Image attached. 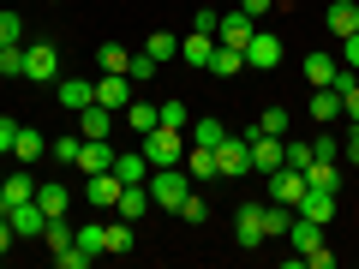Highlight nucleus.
Instances as JSON below:
<instances>
[{
	"mask_svg": "<svg viewBox=\"0 0 359 269\" xmlns=\"http://www.w3.org/2000/svg\"><path fill=\"white\" fill-rule=\"evenodd\" d=\"M78 144H84V138H54V144H48V162H66V167H78Z\"/></svg>",
	"mask_w": 359,
	"mask_h": 269,
	"instance_id": "nucleus-40",
	"label": "nucleus"
},
{
	"mask_svg": "<svg viewBox=\"0 0 359 269\" xmlns=\"http://www.w3.org/2000/svg\"><path fill=\"white\" fill-rule=\"evenodd\" d=\"M311 120H318V126H335V120H341V90H335V84L311 90Z\"/></svg>",
	"mask_w": 359,
	"mask_h": 269,
	"instance_id": "nucleus-15",
	"label": "nucleus"
},
{
	"mask_svg": "<svg viewBox=\"0 0 359 269\" xmlns=\"http://www.w3.org/2000/svg\"><path fill=\"white\" fill-rule=\"evenodd\" d=\"M269 6H276V0H240V13H245V18H264Z\"/></svg>",
	"mask_w": 359,
	"mask_h": 269,
	"instance_id": "nucleus-51",
	"label": "nucleus"
},
{
	"mask_svg": "<svg viewBox=\"0 0 359 269\" xmlns=\"http://www.w3.org/2000/svg\"><path fill=\"white\" fill-rule=\"evenodd\" d=\"M245 66H264V72H276V66H282V36L257 30V36L245 42Z\"/></svg>",
	"mask_w": 359,
	"mask_h": 269,
	"instance_id": "nucleus-11",
	"label": "nucleus"
},
{
	"mask_svg": "<svg viewBox=\"0 0 359 269\" xmlns=\"http://www.w3.org/2000/svg\"><path fill=\"white\" fill-rule=\"evenodd\" d=\"M287 221H294V216H287V204H269L264 209V240H287Z\"/></svg>",
	"mask_w": 359,
	"mask_h": 269,
	"instance_id": "nucleus-35",
	"label": "nucleus"
},
{
	"mask_svg": "<svg viewBox=\"0 0 359 269\" xmlns=\"http://www.w3.org/2000/svg\"><path fill=\"white\" fill-rule=\"evenodd\" d=\"M72 245H78L84 257H102V251H108V228H102V221H84V228L72 233Z\"/></svg>",
	"mask_w": 359,
	"mask_h": 269,
	"instance_id": "nucleus-24",
	"label": "nucleus"
},
{
	"mask_svg": "<svg viewBox=\"0 0 359 269\" xmlns=\"http://www.w3.org/2000/svg\"><path fill=\"white\" fill-rule=\"evenodd\" d=\"M156 120H162V126H174V132H186V126H192V108L174 96V102H156Z\"/></svg>",
	"mask_w": 359,
	"mask_h": 269,
	"instance_id": "nucleus-32",
	"label": "nucleus"
},
{
	"mask_svg": "<svg viewBox=\"0 0 359 269\" xmlns=\"http://www.w3.org/2000/svg\"><path fill=\"white\" fill-rule=\"evenodd\" d=\"M13 138H18V120L0 114V156H13Z\"/></svg>",
	"mask_w": 359,
	"mask_h": 269,
	"instance_id": "nucleus-48",
	"label": "nucleus"
},
{
	"mask_svg": "<svg viewBox=\"0 0 359 269\" xmlns=\"http://www.w3.org/2000/svg\"><path fill=\"white\" fill-rule=\"evenodd\" d=\"M114 174L126 179V186H144V179H150V156L144 150H114Z\"/></svg>",
	"mask_w": 359,
	"mask_h": 269,
	"instance_id": "nucleus-16",
	"label": "nucleus"
},
{
	"mask_svg": "<svg viewBox=\"0 0 359 269\" xmlns=\"http://www.w3.org/2000/svg\"><path fill=\"white\" fill-rule=\"evenodd\" d=\"M252 36H257V18H245V13H222V25H216V42H228V48H245Z\"/></svg>",
	"mask_w": 359,
	"mask_h": 269,
	"instance_id": "nucleus-13",
	"label": "nucleus"
},
{
	"mask_svg": "<svg viewBox=\"0 0 359 269\" xmlns=\"http://www.w3.org/2000/svg\"><path fill=\"white\" fill-rule=\"evenodd\" d=\"M36 204H42V216H72V192H66L60 179H48V186H36Z\"/></svg>",
	"mask_w": 359,
	"mask_h": 269,
	"instance_id": "nucleus-20",
	"label": "nucleus"
},
{
	"mask_svg": "<svg viewBox=\"0 0 359 269\" xmlns=\"http://www.w3.org/2000/svg\"><path fill=\"white\" fill-rule=\"evenodd\" d=\"M216 174H222V179L252 174V144H245V138H222V144H216Z\"/></svg>",
	"mask_w": 359,
	"mask_h": 269,
	"instance_id": "nucleus-3",
	"label": "nucleus"
},
{
	"mask_svg": "<svg viewBox=\"0 0 359 269\" xmlns=\"http://www.w3.org/2000/svg\"><path fill=\"white\" fill-rule=\"evenodd\" d=\"M144 186H150V204H162V209H180L186 198H192V174H186L180 162L174 167H150Z\"/></svg>",
	"mask_w": 359,
	"mask_h": 269,
	"instance_id": "nucleus-1",
	"label": "nucleus"
},
{
	"mask_svg": "<svg viewBox=\"0 0 359 269\" xmlns=\"http://www.w3.org/2000/svg\"><path fill=\"white\" fill-rule=\"evenodd\" d=\"M144 54H150L156 66H162V60H174V54H180V36H174V30H156V36L144 42Z\"/></svg>",
	"mask_w": 359,
	"mask_h": 269,
	"instance_id": "nucleus-33",
	"label": "nucleus"
},
{
	"mask_svg": "<svg viewBox=\"0 0 359 269\" xmlns=\"http://www.w3.org/2000/svg\"><path fill=\"white\" fill-rule=\"evenodd\" d=\"M13 42H25V18H18V13H0V48H13Z\"/></svg>",
	"mask_w": 359,
	"mask_h": 269,
	"instance_id": "nucleus-41",
	"label": "nucleus"
},
{
	"mask_svg": "<svg viewBox=\"0 0 359 269\" xmlns=\"http://www.w3.org/2000/svg\"><path fill=\"white\" fill-rule=\"evenodd\" d=\"M323 18H330V30H335V36H353V30H359V6H353V0H335V6H330Z\"/></svg>",
	"mask_w": 359,
	"mask_h": 269,
	"instance_id": "nucleus-28",
	"label": "nucleus"
},
{
	"mask_svg": "<svg viewBox=\"0 0 359 269\" xmlns=\"http://www.w3.org/2000/svg\"><path fill=\"white\" fill-rule=\"evenodd\" d=\"M120 192H126V179H120L114 167L84 179V204H90V209H114V204H120Z\"/></svg>",
	"mask_w": 359,
	"mask_h": 269,
	"instance_id": "nucleus-5",
	"label": "nucleus"
},
{
	"mask_svg": "<svg viewBox=\"0 0 359 269\" xmlns=\"http://www.w3.org/2000/svg\"><path fill=\"white\" fill-rule=\"evenodd\" d=\"M335 72H341V60H330L323 48L306 60V84H311V90H318V84H335Z\"/></svg>",
	"mask_w": 359,
	"mask_h": 269,
	"instance_id": "nucleus-29",
	"label": "nucleus"
},
{
	"mask_svg": "<svg viewBox=\"0 0 359 269\" xmlns=\"http://www.w3.org/2000/svg\"><path fill=\"white\" fill-rule=\"evenodd\" d=\"M78 167H84V174H108V167H114V144L108 138H84L78 144Z\"/></svg>",
	"mask_w": 359,
	"mask_h": 269,
	"instance_id": "nucleus-14",
	"label": "nucleus"
},
{
	"mask_svg": "<svg viewBox=\"0 0 359 269\" xmlns=\"http://www.w3.org/2000/svg\"><path fill=\"white\" fill-rule=\"evenodd\" d=\"M36 156H48V138H42V132H30V126H18V138H13V162L30 167Z\"/></svg>",
	"mask_w": 359,
	"mask_h": 269,
	"instance_id": "nucleus-18",
	"label": "nucleus"
},
{
	"mask_svg": "<svg viewBox=\"0 0 359 269\" xmlns=\"http://www.w3.org/2000/svg\"><path fill=\"white\" fill-rule=\"evenodd\" d=\"M264 209L269 204H240V216H233V240L252 251V245H264Z\"/></svg>",
	"mask_w": 359,
	"mask_h": 269,
	"instance_id": "nucleus-9",
	"label": "nucleus"
},
{
	"mask_svg": "<svg viewBox=\"0 0 359 269\" xmlns=\"http://www.w3.org/2000/svg\"><path fill=\"white\" fill-rule=\"evenodd\" d=\"M186 132H192V144H204V150H216V144L228 138V126H222L216 114H198V120H192V126H186Z\"/></svg>",
	"mask_w": 359,
	"mask_h": 269,
	"instance_id": "nucleus-27",
	"label": "nucleus"
},
{
	"mask_svg": "<svg viewBox=\"0 0 359 269\" xmlns=\"http://www.w3.org/2000/svg\"><path fill=\"white\" fill-rule=\"evenodd\" d=\"M252 132H269V138H287V108H264Z\"/></svg>",
	"mask_w": 359,
	"mask_h": 269,
	"instance_id": "nucleus-37",
	"label": "nucleus"
},
{
	"mask_svg": "<svg viewBox=\"0 0 359 269\" xmlns=\"http://www.w3.org/2000/svg\"><path fill=\"white\" fill-rule=\"evenodd\" d=\"M216 25H222L216 6H198V13H192V30H204V36H216Z\"/></svg>",
	"mask_w": 359,
	"mask_h": 269,
	"instance_id": "nucleus-44",
	"label": "nucleus"
},
{
	"mask_svg": "<svg viewBox=\"0 0 359 269\" xmlns=\"http://www.w3.org/2000/svg\"><path fill=\"white\" fill-rule=\"evenodd\" d=\"M138 150L150 156V167H174V162H180V132H174V126H156V132H144Z\"/></svg>",
	"mask_w": 359,
	"mask_h": 269,
	"instance_id": "nucleus-4",
	"label": "nucleus"
},
{
	"mask_svg": "<svg viewBox=\"0 0 359 269\" xmlns=\"http://www.w3.org/2000/svg\"><path fill=\"white\" fill-rule=\"evenodd\" d=\"M150 72H156V60H150V54H132V66H126V78H132V84H144Z\"/></svg>",
	"mask_w": 359,
	"mask_h": 269,
	"instance_id": "nucleus-46",
	"label": "nucleus"
},
{
	"mask_svg": "<svg viewBox=\"0 0 359 269\" xmlns=\"http://www.w3.org/2000/svg\"><path fill=\"white\" fill-rule=\"evenodd\" d=\"M287 240H294L299 257H306V251H318V245H323V228H318V221H306V216H294V221H287Z\"/></svg>",
	"mask_w": 359,
	"mask_h": 269,
	"instance_id": "nucleus-25",
	"label": "nucleus"
},
{
	"mask_svg": "<svg viewBox=\"0 0 359 269\" xmlns=\"http://www.w3.org/2000/svg\"><path fill=\"white\" fill-rule=\"evenodd\" d=\"M96 66H102V72H126V66H132V54L120 48V42H102V48H96Z\"/></svg>",
	"mask_w": 359,
	"mask_h": 269,
	"instance_id": "nucleus-34",
	"label": "nucleus"
},
{
	"mask_svg": "<svg viewBox=\"0 0 359 269\" xmlns=\"http://www.w3.org/2000/svg\"><path fill=\"white\" fill-rule=\"evenodd\" d=\"M0 78H25V42L0 48Z\"/></svg>",
	"mask_w": 359,
	"mask_h": 269,
	"instance_id": "nucleus-38",
	"label": "nucleus"
},
{
	"mask_svg": "<svg viewBox=\"0 0 359 269\" xmlns=\"http://www.w3.org/2000/svg\"><path fill=\"white\" fill-rule=\"evenodd\" d=\"M25 78L30 84H54L60 78V48L54 42H25Z\"/></svg>",
	"mask_w": 359,
	"mask_h": 269,
	"instance_id": "nucleus-2",
	"label": "nucleus"
},
{
	"mask_svg": "<svg viewBox=\"0 0 359 269\" xmlns=\"http://www.w3.org/2000/svg\"><path fill=\"white\" fill-rule=\"evenodd\" d=\"M0 216H6V198H0Z\"/></svg>",
	"mask_w": 359,
	"mask_h": 269,
	"instance_id": "nucleus-53",
	"label": "nucleus"
},
{
	"mask_svg": "<svg viewBox=\"0 0 359 269\" xmlns=\"http://www.w3.org/2000/svg\"><path fill=\"white\" fill-rule=\"evenodd\" d=\"M210 72H216V78H240V72H245V48L216 42V54H210Z\"/></svg>",
	"mask_w": 359,
	"mask_h": 269,
	"instance_id": "nucleus-21",
	"label": "nucleus"
},
{
	"mask_svg": "<svg viewBox=\"0 0 359 269\" xmlns=\"http://www.w3.org/2000/svg\"><path fill=\"white\" fill-rule=\"evenodd\" d=\"M72 221H66V216H48V228H42V245H48V251H66V245H72Z\"/></svg>",
	"mask_w": 359,
	"mask_h": 269,
	"instance_id": "nucleus-31",
	"label": "nucleus"
},
{
	"mask_svg": "<svg viewBox=\"0 0 359 269\" xmlns=\"http://www.w3.org/2000/svg\"><path fill=\"white\" fill-rule=\"evenodd\" d=\"M6 221H13L18 240H42V228H48V216H42L36 198H30V204H13V209H6Z\"/></svg>",
	"mask_w": 359,
	"mask_h": 269,
	"instance_id": "nucleus-8",
	"label": "nucleus"
},
{
	"mask_svg": "<svg viewBox=\"0 0 359 269\" xmlns=\"http://www.w3.org/2000/svg\"><path fill=\"white\" fill-rule=\"evenodd\" d=\"M54 96H60V108H90L96 102V78H54Z\"/></svg>",
	"mask_w": 359,
	"mask_h": 269,
	"instance_id": "nucleus-10",
	"label": "nucleus"
},
{
	"mask_svg": "<svg viewBox=\"0 0 359 269\" xmlns=\"http://www.w3.org/2000/svg\"><path fill=\"white\" fill-rule=\"evenodd\" d=\"M282 150H287L282 162H287V167H299V174H306V167L318 162V150H311V144H282Z\"/></svg>",
	"mask_w": 359,
	"mask_h": 269,
	"instance_id": "nucleus-42",
	"label": "nucleus"
},
{
	"mask_svg": "<svg viewBox=\"0 0 359 269\" xmlns=\"http://www.w3.org/2000/svg\"><path fill=\"white\" fill-rule=\"evenodd\" d=\"M341 66H353V72H359V30H353V36H341Z\"/></svg>",
	"mask_w": 359,
	"mask_h": 269,
	"instance_id": "nucleus-49",
	"label": "nucleus"
},
{
	"mask_svg": "<svg viewBox=\"0 0 359 269\" xmlns=\"http://www.w3.org/2000/svg\"><path fill=\"white\" fill-rule=\"evenodd\" d=\"M144 209H156V204H150V186H126V192H120V204H114V216H126V221H138Z\"/></svg>",
	"mask_w": 359,
	"mask_h": 269,
	"instance_id": "nucleus-26",
	"label": "nucleus"
},
{
	"mask_svg": "<svg viewBox=\"0 0 359 269\" xmlns=\"http://www.w3.org/2000/svg\"><path fill=\"white\" fill-rule=\"evenodd\" d=\"M341 156H347V162H359V126L347 132V144H341Z\"/></svg>",
	"mask_w": 359,
	"mask_h": 269,
	"instance_id": "nucleus-52",
	"label": "nucleus"
},
{
	"mask_svg": "<svg viewBox=\"0 0 359 269\" xmlns=\"http://www.w3.org/2000/svg\"><path fill=\"white\" fill-rule=\"evenodd\" d=\"M306 186H318V192H341V167H335V156H318V162L306 167Z\"/></svg>",
	"mask_w": 359,
	"mask_h": 269,
	"instance_id": "nucleus-19",
	"label": "nucleus"
},
{
	"mask_svg": "<svg viewBox=\"0 0 359 269\" xmlns=\"http://www.w3.org/2000/svg\"><path fill=\"white\" fill-rule=\"evenodd\" d=\"M126 120H132V132H138V138L162 126V120H156V102H132V108H126Z\"/></svg>",
	"mask_w": 359,
	"mask_h": 269,
	"instance_id": "nucleus-36",
	"label": "nucleus"
},
{
	"mask_svg": "<svg viewBox=\"0 0 359 269\" xmlns=\"http://www.w3.org/2000/svg\"><path fill=\"white\" fill-rule=\"evenodd\" d=\"M54 263H60V269H84V263H90V257H84V251H78V245H66V251H54Z\"/></svg>",
	"mask_w": 359,
	"mask_h": 269,
	"instance_id": "nucleus-47",
	"label": "nucleus"
},
{
	"mask_svg": "<svg viewBox=\"0 0 359 269\" xmlns=\"http://www.w3.org/2000/svg\"><path fill=\"white\" fill-rule=\"evenodd\" d=\"M78 120H84V138H108L114 132V108H102V102L78 108Z\"/></svg>",
	"mask_w": 359,
	"mask_h": 269,
	"instance_id": "nucleus-22",
	"label": "nucleus"
},
{
	"mask_svg": "<svg viewBox=\"0 0 359 269\" xmlns=\"http://www.w3.org/2000/svg\"><path fill=\"white\" fill-rule=\"evenodd\" d=\"M245 144H252V174H276V167H282V144L287 138H269V132H245Z\"/></svg>",
	"mask_w": 359,
	"mask_h": 269,
	"instance_id": "nucleus-6",
	"label": "nucleus"
},
{
	"mask_svg": "<svg viewBox=\"0 0 359 269\" xmlns=\"http://www.w3.org/2000/svg\"><path fill=\"white\" fill-rule=\"evenodd\" d=\"M341 120H353V126H359V78L341 90Z\"/></svg>",
	"mask_w": 359,
	"mask_h": 269,
	"instance_id": "nucleus-45",
	"label": "nucleus"
},
{
	"mask_svg": "<svg viewBox=\"0 0 359 269\" xmlns=\"http://www.w3.org/2000/svg\"><path fill=\"white\" fill-rule=\"evenodd\" d=\"M174 216H180V221H186V228H198V221H210V204H204V198H198V192H192V198H186V204H180V209H174Z\"/></svg>",
	"mask_w": 359,
	"mask_h": 269,
	"instance_id": "nucleus-39",
	"label": "nucleus"
},
{
	"mask_svg": "<svg viewBox=\"0 0 359 269\" xmlns=\"http://www.w3.org/2000/svg\"><path fill=\"white\" fill-rule=\"evenodd\" d=\"M210 54H216V36H204V30H192V36L180 42V60L186 66H210Z\"/></svg>",
	"mask_w": 359,
	"mask_h": 269,
	"instance_id": "nucleus-23",
	"label": "nucleus"
},
{
	"mask_svg": "<svg viewBox=\"0 0 359 269\" xmlns=\"http://www.w3.org/2000/svg\"><path fill=\"white\" fill-rule=\"evenodd\" d=\"M299 263H306V269H330V263H335V251H323V245H318V251H306Z\"/></svg>",
	"mask_w": 359,
	"mask_h": 269,
	"instance_id": "nucleus-50",
	"label": "nucleus"
},
{
	"mask_svg": "<svg viewBox=\"0 0 359 269\" xmlns=\"http://www.w3.org/2000/svg\"><path fill=\"white\" fill-rule=\"evenodd\" d=\"M108 251H132V221H108Z\"/></svg>",
	"mask_w": 359,
	"mask_h": 269,
	"instance_id": "nucleus-43",
	"label": "nucleus"
},
{
	"mask_svg": "<svg viewBox=\"0 0 359 269\" xmlns=\"http://www.w3.org/2000/svg\"><path fill=\"white\" fill-rule=\"evenodd\" d=\"M96 102L114 108V114H126V108H132V78L126 72H102V78H96Z\"/></svg>",
	"mask_w": 359,
	"mask_h": 269,
	"instance_id": "nucleus-7",
	"label": "nucleus"
},
{
	"mask_svg": "<svg viewBox=\"0 0 359 269\" xmlns=\"http://www.w3.org/2000/svg\"><path fill=\"white\" fill-rule=\"evenodd\" d=\"M186 174H192V179H216V150L192 144V150H186Z\"/></svg>",
	"mask_w": 359,
	"mask_h": 269,
	"instance_id": "nucleus-30",
	"label": "nucleus"
},
{
	"mask_svg": "<svg viewBox=\"0 0 359 269\" xmlns=\"http://www.w3.org/2000/svg\"><path fill=\"white\" fill-rule=\"evenodd\" d=\"M299 216H306V221H318V228H330V221H335V192H318V186H306V198H299Z\"/></svg>",
	"mask_w": 359,
	"mask_h": 269,
	"instance_id": "nucleus-12",
	"label": "nucleus"
},
{
	"mask_svg": "<svg viewBox=\"0 0 359 269\" xmlns=\"http://www.w3.org/2000/svg\"><path fill=\"white\" fill-rule=\"evenodd\" d=\"M0 198H6V209H13V204H30V198H36V179H30V167H13V174L0 179Z\"/></svg>",
	"mask_w": 359,
	"mask_h": 269,
	"instance_id": "nucleus-17",
	"label": "nucleus"
},
{
	"mask_svg": "<svg viewBox=\"0 0 359 269\" xmlns=\"http://www.w3.org/2000/svg\"><path fill=\"white\" fill-rule=\"evenodd\" d=\"M48 6H60V0H48Z\"/></svg>",
	"mask_w": 359,
	"mask_h": 269,
	"instance_id": "nucleus-54",
	"label": "nucleus"
}]
</instances>
